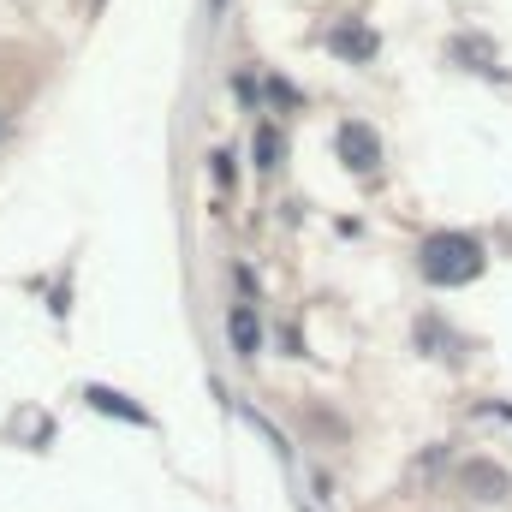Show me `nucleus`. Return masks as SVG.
<instances>
[{"instance_id": "f257e3e1", "label": "nucleus", "mask_w": 512, "mask_h": 512, "mask_svg": "<svg viewBox=\"0 0 512 512\" xmlns=\"http://www.w3.org/2000/svg\"><path fill=\"white\" fill-rule=\"evenodd\" d=\"M423 274L429 280H447V286H459V280H477L483 274V251L471 245V239H429V251H423Z\"/></svg>"}, {"instance_id": "f03ea898", "label": "nucleus", "mask_w": 512, "mask_h": 512, "mask_svg": "<svg viewBox=\"0 0 512 512\" xmlns=\"http://www.w3.org/2000/svg\"><path fill=\"white\" fill-rule=\"evenodd\" d=\"M227 334H233V352H239V358H256V352H262V322H256L251 304H233Z\"/></svg>"}, {"instance_id": "7ed1b4c3", "label": "nucleus", "mask_w": 512, "mask_h": 512, "mask_svg": "<svg viewBox=\"0 0 512 512\" xmlns=\"http://www.w3.org/2000/svg\"><path fill=\"white\" fill-rule=\"evenodd\" d=\"M340 149H346V161H352L358 173H370V167L382 161V143H376V131L370 126H346L340 131Z\"/></svg>"}, {"instance_id": "20e7f679", "label": "nucleus", "mask_w": 512, "mask_h": 512, "mask_svg": "<svg viewBox=\"0 0 512 512\" xmlns=\"http://www.w3.org/2000/svg\"><path fill=\"white\" fill-rule=\"evenodd\" d=\"M90 405H96V411H120V417H131V423H149L137 405H126V393H108V387H90Z\"/></svg>"}, {"instance_id": "39448f33", "label": "nucleus", "mask_w": 512, "mask_h": 512, "mask_svg": "<svg viewBox=\"0 0 512 512\" xmlns=\"http://www.w3.org/2000/svg\"><path fill=\"white\" fill-rule=\"evenodd\" d=\"M256 167H280V131L274 126H256Z\"/></svg>"}, {"instance_id": "423d86ee", "label": "nucleus", "mask_w": 512, "mask_h": 512, "mask_svg": "<svg viewBox=\"0 0 512 512\" xmlns=\"http://www.w3.org/2000/svg\"><path fill=\"white\" fill-rule=\"evenodd\" d=\"M334 48H340V54H352V48H358V54H370V48H376V36H370V30H358V36H352V30H340V36H334Z\"/></svg>"}]
</instances>
